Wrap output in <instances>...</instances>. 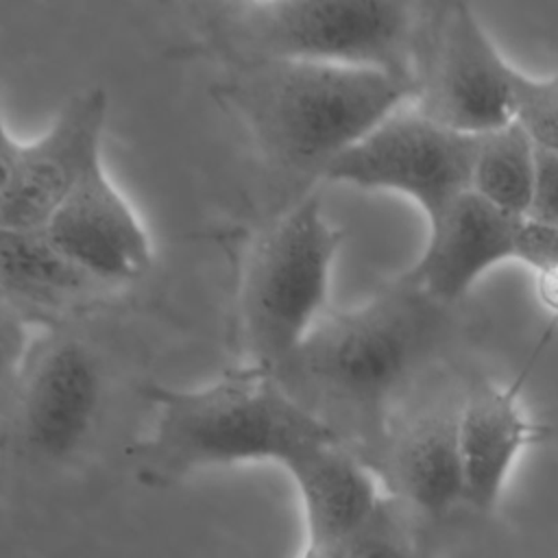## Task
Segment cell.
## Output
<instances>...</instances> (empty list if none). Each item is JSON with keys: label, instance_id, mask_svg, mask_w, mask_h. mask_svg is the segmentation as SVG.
I'll return each instance as SVG.
<instances>
[{"label": "cell", "instance_id": "obj_16", "mask_svg": "<svg viewBox=\"0 0 558 558\" xmlns=\"http://www.w3.org/2000/svg\"><path fill=\"white\" fill-rule=\"evenodd\" d=\"M538 148L512 120L477 137L471 192L508 216L527 218L536 183Z\"/></svg>", "mask_w": 558, "mask_h": 558}, {"label": "cell", "instance_id": "obj_18", "mask_svg": "<svg viewBox=\"0 0 558 558\" xmlns=\"http://www.w3.org/2000/svg\"><path fill=\"white\" fill-rule=\"evenodd\" d=\"M514 259L534 275V292L541 305L558 316V229L534 220H523Z\"/></svg>", "mask_w": 558, "mask_h": 558}, {"label": "cell", "instance_id": "obj_8", "mask_svg": "<svg viewBox=\"0 0 558 558\" xmlns=\"http://www.w3.org/2000/svg\"><path fill=\"white\" fill-rule=\"evenodd\" d=\"M102 395L96 353L68 333L37 340L13 390L9 414L17 445L37 460H63L89 436Z\"/></svg>", "mask_w": 558, "mask_h": 558}, {"label": "cell", "instance_id": "obj_15", "mask_svg": "<svg viewBox=\"0 0 558 558\" xmlns=\"http://www.w3.org/2000/svg\"><path fill=\"white\" fill-rule=\"evenodd\" d=\"M458 410L460 401L423 410L384 440L397 490L410 506L432 517L464 504Z\"/></svg>", "mask_w": 558, "mask_h": 558}, {"label": "cell", "instance_id": "obj_9", "mask_svg": "<svg viewBox=\"0 0 558 558\" xmlns=\"http://www.w3.org/2000/svg\"><path fill=\"white\" fill-rule=\"evenodd\" d=\"M107 92L87 87L70 96L48 129L22 142L15 179L0 211V227L44 229L74 185L100 163Z\"/></svg>", "mask_w": 558, "mask_h": 558}, {"label": "cell", "instance_id": "obj_22", "mask_svg": "<svg viewBox=\"0 0 558 558\" xmlns=\"http://www.w3.org/2000/svg\"><path fill=\"white\" fill-rule=\"evenodd\" d=\"M20 153H22V142H17L11 135V131H9L7 122H4L2 102H0V211H2V207L7 203V196H9L13 179H15Z\"/></svg>", "mask_w": 558, "mask_h": 558}, {"label": "cell", "instance_id": "obj_20", "mask_svg": "<svg viewBox=\"0 0 558 558\" xmlns=\"http://www.w3.org/2000/svg\"><path fill=\"white\" fill-rule=\"evenodd\" d=\"M347 558H418V551L386 499L373 521L351 541Z\"/></svg>", "mask_w": 558, "mask_h": 558}, {"label": "cell", "instance_id": "obj_23", "mask_svg": "<svg viewBox=\"0 0 558 558\" xmlns=\"http://www.w3.org/2000/svg\"><path fill=\"white\" fill-rule=\"evenodd\" d=\"M296 558H347V547L303 541L301 551H299Z\"/></svg>", "mask_w": 558, "mask_h": 558}, {"label": "cell", "instance_id": "obj_11", "mask_svg": "<svg viewBox=\"0 0 558 558\" xmlns=\"http://www.w3.org/2000/svg\"><path fill=\"white\" fill-rule=\"evenodd\" d=\"M521 218L462 194L427 227V242L403 279L438 305H451L495 266L514 259Z\"/></svg>", "mask_w": 558, "mask_h": 558}, {"label": "cell", "instance_id": "obj_4", "mask_svg": "<svg viewBox=\"0 0 558 558\" xmlns=\"http://www.w3.org/2000/svg\"><path fill=\"white\" fill-rule=\"evenodd\" d=\"M185 52L222 68L307 61L377 68L412 76L418 4L373 0L203 2L190 7Z\"/></svg>", "mask_w": 558, "mask_h": 558}, {"label": "cell", "instance_id": "obj_10", "mask_svg": "<svg viewBox=\"0 0 558 558\" xmlns=\"http://www.w3.org/2000/svg\"><path fill=\"white\" fill-rule=\"evenodd\" d=\"M57 251L109 290L142 279L153 244L137 214L96 163L44 225Z\"/></svg>", "mask_w": 558, "mask_h": 558}, {"label": "cell", "instance_id": "obj_3", "mask_svg": "<svg viewBox=\"0 0 558 558\" xmlns=\"http://www.w3.org/2000/svg\"><path fill=\"white\" fill-rule=\"evenodd\" d=\"M211 89L268 159L290 172L320 177L336 157L414 100L410 74L307 61L229 65Z\"/></svg>", "mask_w": 558, "mask_h": 558}, {"label": "cell", "instance_id": "obj_14", "mask_svg": "<svg viewBox=\"0 0 558 558\" xmlns=\"http://www.w3.org/2000/svg\"><path fill=\"white\" fill-rule=\"evenodd\" d=\"M109 292L65 259L44 229L0 227V296L35 327L59 325Z\"/></svg>", "mask_w": 558, "mask_h": 558}, {"label": "cell", "instance_id": "obj_7", "mask_svg": "<svg viewBox=\"0 0 558 558\" xmlns=\"http://www.w3.org/2000/svg\"><path fill=\"white\" fill-rule=\"evenodd\" d=\"M475 148V135L445 129L408 102L336 157L323 179L401 194L421 207L432 227L471 192Z\"/></svg>", "mask_w": 558, "mask_h": 558}, {"label": "cell", "instance_id": "obj_17", "mask_svg": "<svg viewBox=\"0 0 558 558\" xmlns=\"http://www.w3.org/2000/svg\"><path fill=\"white\" fill-rule=\"evenodd\" d=\"M514 122L538 150L558 155V70L541 78L519 72L514 85Z\"/></svg>", "mask_w": 558, "mask_h": 558}, {"label": "cell", "instance_id": "obj_5", "mask_svg": "<svg viewBox=\"0 0 558 558\" xmlns=\"http://www.w3.org/2000/svg\"><path fill=\"white\" fill-rule=\"evenodd\" d=\"M342 233L318 192L299 198L255 242L240 288L248 362L277 371L327 312Z\"/></svg>", "mask_w": 558, "mask_h": 558}, {"label": "cell", "instance_id": "obj_12", "mask_svg": "<svg viewBox=\"0 0 558 558\" xmlns=\"http://www.w3.org/2000/svg\"><path fill=\"white\" fill-rule=\"evenodd\" d=\"M541 436L521 401L519 384H477L458 410V447L462 464L464 504L477 512H493L506 490L519 456Z\"/></svg>", "mask_w": 558, "mask_h": 558}, {"label": "cell", "instance_id": "obj_2", "mask_svg": "<svg viewBox=\"0 0 558 558\" xmlns=\"http://www.w3.org/2000/svg\"><path fill=\"white\" fill-rule=\"evenodd\" d=\"M440 307L401 277L357 307L327 310L272 373L347 447L351 434L386 440L390 401L429 351Z\"/></svg>", "mask_w": 558, "mask_h": 558}, {"label": "cell", "instance_id": "obj_13", "mask_svg": "<svg viewBox=\"0 0 558 558\" xmlns=\"http://www.w3.org/2000/svg\"><path fill=\"white\" fill-rule=\"evenodd\" d=\"M301 504L303 541L349 547L386 504L371 466L331 440L288 471Z\"/></svg>", "mask_w": 558, "mask_h": 558}, {"label": "cell", "instance_id": "obj_21", "mask_svg": "<svg viewBox=\"0 0 558 558\" xmlns=\"http://www.w3.org/2000/svg\"><path fill=\"white\" fill-rule=\"evenodd\" d=\"M525 220L558 229V155L538 150L534 196Z\"/></svg>", "mask_w": 558, "mask_h": 558}, {"label": "cell", "instance_id": "obj_19", "mask_svg": "<svg viewBox=\"0 0 558 558\" xmlns=\"http://www.w3.org/2000/svg\"><path fill=\"white\" fill-rule=\"evenodd\" d=\"M35 325L9 301L0 296V410H7L33 349L31 329Z\"/></svg>", "mask_w": 558, "mask_h": 558}, {"label": "cell", "instance_id": "obj_1", "mask_svg": "<svg viewBox=\"0 0 558 558\" xmlns=\"http://www.w3.org/2000/svg\"><path fill=\"white\" fill-rule=\"evenodd\" d=\"M144 392L155 423L129 447V462L153 488L240 464H277L288 473L318 447L340 440L270 368L253 362L198 388L150 384Z\"/></svg>", "mask_w": 558, "mask_h": 558}, {"label": "cell", "instance_id": "obj_6", "mask_svg": "<svg viewBox=\"0 0 558 558\" xmlns=\"http://www.w3.org/2000/svg\"><path fill=\"white\" fill-rule=\"evenodd\" d=\"M519 72L469 4H418L412 105L423 116L462 135L501 129L514 120Z\"/></svg>", "mask_w": 558, "mask_h": 558}]
</instances>
